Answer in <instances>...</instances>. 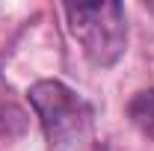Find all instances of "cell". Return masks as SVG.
Segmentation results:
<instances>
[{"label": "cell", "instance_id": "1", "mask_svg": "<svg viewBox=\"0 0 154 151\" xmlns=\"http://www.w3.org/2000/svg\"><path fill=\"white\" fill-rule=\"evenodd\" d=\"M51 151H92V107L57 80H42L30 89Z\"/></svg>", "mask_w": 154, "mask_h": 151}, {"label": "cell", "instance_id": "2", "mask_svg": "<svg viewBox=\"0 0 154 151\" xmlns=\"http://www.w3.org/2000/svg\"><path fill=\"white\" fill-rule=\"evenodd\" d=\"M68 18V30L83 48L86 59L98 68H110L128 48V18L125 6L116 0L101 3H77L62 9Z\"/></svg>", "mask_w": 154, "mask_h": 151}, {"label": "cell", "instance_id": "3", "mask_svg": "<svg viewBox=\"0 0 154 151\" xmlns=\"http://www.w3.org/2000/svg\"><path fill=\"white\" fill-rule=\"evenodd\" d=\"M128 116L148 139H154V89L134 95L131 104H128Z\"/></svg>", "mask_w": 154, "mask_h": 151}]
</instances>
